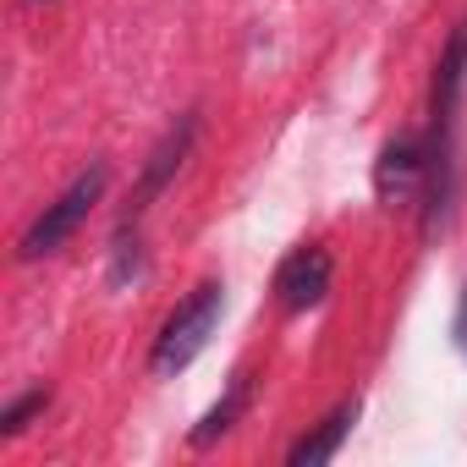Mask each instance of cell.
Masks as SVG:
<instances>
[{"label":"cell","instance_id":"obj_3","mask_svg":"<svg viewBox=\"0 0 467 467\" xmlns=\"http://www.w3.org/2000/svg\"><path fill=\"white\" fill-rule=\"evenodd\" d=\"M330 254L325 248H297L281 270H275V297H281V308L286 314H303V308H314L325 292H330Z\"/></svg>","mask_w":467,"mask_h":467},{"label":"cell","instance_id":"obj_2","mask_svg":"<svg viewBox=\"0 0 467 467\" xmlns=\"http://www.w3.org/2000/svg\"><path fill=\"white\" fill-rule=\"evenodd\" d=\"M105 187H110V165H105V160H94V165H88V171H83V176L56 198V203H45V214L23 231L17 254H23V259H45V254H56V248L72 237V231L94 214V203L105 198Z\"/></svg>","mask_w":467,"mask_h":467},{"label":"cell","instance_id":"obj_8","mask_svg":"<svg viewBox=\"0 0 467 467\" xmlns=\"http://www.w3.org/2000/svg\"><path fill=\"white\" fill-rule=\"evenodd\" d=\"M248 390H254V379L248 374H237V379H231V390H225V401H214L209 412H203V423L192 429V445H209V440H220L231 423H237V412L248 407Z\"/></svg>","mask_w":467,"mask_h":467},{"label":"cell","instance_id":"obj_6","mask_svg":"<svg viewBox=\"0 0 467 467\" xmlns=\"http://www.w3.org/2000/svg\"><path fill=\"white\" fill-rule=\"evenodd\" d=\"M462 78H467V23L451 28V39H445V50H440V67H434V138H445V127H451Z\"/></svg>","mask_w":467,"mask_h":467},{"label":"cell","instance_id":"obj_7","mask_svg":"<svg viewBox=\"0 0 467 467\" xmlns=\"http://www.w3.org/2000/svg\"><path fill=\"white\" fill-rule=\"evenodd\" d=\"M352 423H358V401H341L330 418H319L314 423V434H303L297 445H292V467H319V462H330L336 451H341V440L352 434Z\"/></svg>","mask_w":467,"mask_h":467},{"label":"cell","instance_id":"obj_1","mask_svg":"<svg viewBox=\"0 0 467 467\" xmlns=\"http://www.w3.org/2000/svg\"><path fill=\"white\" fill-rule=\"evenodd\" d=\"M220 308H225V286H220V281H203V286L160 325L154 352H149V374H160V379L182 374V368L209 347V336H214V325H220Z\"/></svg>","mask_w":467,"mask_h":467},{"label":"cell","instance_id":"obj_5","mask_svg":"<svg viewBox=\"0 0 467 467\" xmlns=\"http://www.w3.org/2000/svg\"><path fill=\"white\" fill-rule=\"evenodd\" d=\"M192 132H198V116H182L171 132H165V143L149 154V165H143V182H138V198H132V214L138 209H149V198L182 171V160H187V149H192Z\"/></svg>","mask_w":467,"mask_h":467},{"label":"cell","instance_id":"obj_4","mask_svg":"<svg viewBox=\"0 0 467 467\" xmlns=\"http://www.w3.org/2000/svg\"><path fill=\"white\" fill-rule=\"evenodd\" d=\"M423 165H429V160H423V143H418L412 132L390 138L385 154H379V165H374V192H379V203H407V198L418 192Z\"/></svg>","mask_w":467,"mask_h":467},{"label":"cell","instance_id":"obj_9","mask_svg":"<svg viewBox=\"0 0 467 467\" xmlns=\"http://www.w3.org/2000/svg\"><path fill=\"white\" fill-rule=\"evenodd\" d=\"M45 407H50V390H45V385H39V390H28V396H17L6 412H0V434H23V429H28V418H39Z\"/></svg>","mask_w":467,"mask_h":467}]
</instances>
